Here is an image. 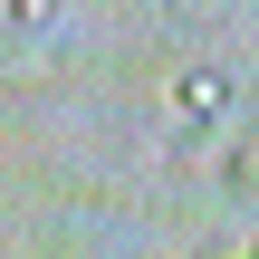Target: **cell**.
Segmentation results:
<instances>
[{
  "instance_id": "6da1fadb",
  "label": "cell",
  "mask_w": 259,
  "mask_h": 259,
  "mask_svg": "<svg viewBox=\"0 0 259 259\" xmlns=\"http://www.w3.org/2000/svg\"><path fill=\"white\" fill-rule=\"evenodd\" d=\"M173 106H183V125H221V115H231V77H221V67H192V77L173 87Z\"/></svg>"
},
{
  "instance_id": "7a4b0ae2",
  "label": "cell",
  "mask_w": 259,
  "mask_h": 259,
  "mask_svg": "<svg viewBox=\"0 0 259 259\" xmlns=\"http://www.w3.org/2000/svg\"><path fill=\"white\" fill-rule=\"evenodd\" d=\"M58 19V0H10V29H48Z\"/></svg>"
},
{
  "instance_id": "3957f363",
  "label": "cell",
  "mask_w": 259,
  "mask_h": 259,
  "mask_svg": "<svg viewBox=\"0 0 259 259\" xmlns=\"http://www.w3.org/2000/svg\"><path fill=\"white\" fill-rule=\"evenodd\" d=\"M250 259H259V240H250Z\"/></svg>"
}]
</instances>
